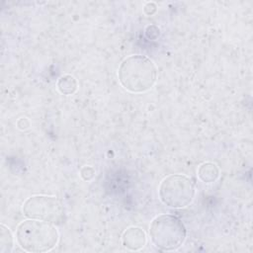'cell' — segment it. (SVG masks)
Segmentation results:
<instances>
[{
    "mask_svg": "<svg viewBox=\"0 0 253 253\" xmlns=\"http://www.w3.org/2000/svg\"><path fill=\"white\" fill-rule=\"evenodd\" d=\"M121 85L131 93L148 91L155 83L157 69L153 61L145 55L134 54L126 57L119 67Z\"/></svg>",
    "mask_w": 253,
    "mask_h": 253,
    "instance_id": "cell-1",
    "label": "cell"
},
{
    "mask_svg": "<svg viewBox=\"0 0 253 253\" xmlns=\"http://www.w3.org/2000/svg\"><path fill=\"white\" fill-rule=\"evenodd\" d=\"M161 202L173 209L189 206L195 197V185L191 178L183 174H172L165 177L158 189Z\"/></svg>",
    "mask_w": 253,
    "mask_h": 253,
    "instance_id": "cell-4",
    "label": "cell"
},
{
    "mask_svg": "<svg viewBox=\"0 0 253 253\" xmlns=\"http://www.w3.org/2000/svg\"><path fill=\"white\" fill-rule=\"evenodd\" d=\"M16 239L25 251L40 253L53 249L58 242L59 234L53 223L29 218L18 225Z\"/></svg>",
    "mask_w": 253,
    "mask_h": 253,
    "instance_id": "cell-2",
    "label": "cell"
},
{
    "mask_svg": "<svg viewBox=\"0 0 253 253\" xmlns=\"http://www.w3.org/2000/svg\"><path fill=\"white\" fill-rule=\"evenodd\" d=\"M77 86L76 79L69 74L61 76L57 81V88L64 95H72L77 90Z\"/></svg>",
    "mask_w": 253,
    "mask_h": 253,
    "instance_id": "cell-9",
    "label": "cell"
},
{
    "mask_svg": "<svg viewBox=\"0 0 253 253\" xmlns=\"http://www.w3.org/2000/svg\"><path fill=\"white\" fill-rule=\"evenodd\" d=\"M81 173V176L84 180H91L93 177H94V174H95V171L92 167L90 166H85L81 169L80 171Z\"/></svg>",
    "mask_w": 253,
    "mask_h": 253,
    "instance_id": "cell-10",
    "label": "cell"
},
{
    "mask_svg": "<svg viewBox=\"0 0 253 253\" xmlns=\"http://www.w3.org/2000/svg\"><path fill=\"white\" fill-rule=\"evenodd\" d=\"M22 211L28 218L44 220L53 224H59L64 219V207L54 196H33L25 201Z\"/></svg>",
    "mask_w": 253,
    "mask_h": 253,
    "instance_id": "cell-5",
    "label": "cell"
},
{
    "mask_svg": "<svg viewBox=\"0 0 253 253\" xmlns=\"http://www.w3.org/2000/svg\"><path fill=\"white\" fill-rule=\"evenodd\" d=\"M14 247V237L11 230L5 224L0 225V252L10 253Z\"/></svg>",
    "mask_w": 253,
    "mask_h": 253,
    "instance_id": "cell-8",
    "label": "cell"
},
{
    "mask_svg": "<svg viewBox=\"0 0 253 253\" xmlns=\"http://www.w3.org/2000/svg\"><path fill=\"white\" fill-rule=\"evenodd\" d=\"M198 176L205 183H212L218 178L219 170L214 163L205 162L200 165L198 169Z\"/></svg>",
    "mask_w": 253,
    "mask_h": 253,
    "instance_id": "cell-7",
    "label": "cell"
},
{
    "mask_svg": "<svg viewBox=\"0 0 253 253\" xmlns=\"http://www.w3.org/2000/svg\"><path fill=\"white\" fill-rule=\"evenodd\" d=\"M152 243L161 251H173L183 245L187 230L182 220L173 214H160L149 226Z\"/></svg>",
    "mask_w": 253,
    "mask_h": 253,
    "instance_id": "cell-3",
    "label": "cell"
},
{
    "mask_svg": "<svg viewBox=\"0 0 253 253\" xmlns=\"http://www.w3.org/2000/svg\"><path fill=\"white\" fill-rule=\"evenodd\" d=\"M123 245L132 251L140 250L146 243V235L143 229L136 226L128 227L122 236Z\"/></svg>",
    "mask_w": 253,
    "mask_h": 253,
    "instance_id": "cell-6",
    "label": "cell"
}]
</instances>
